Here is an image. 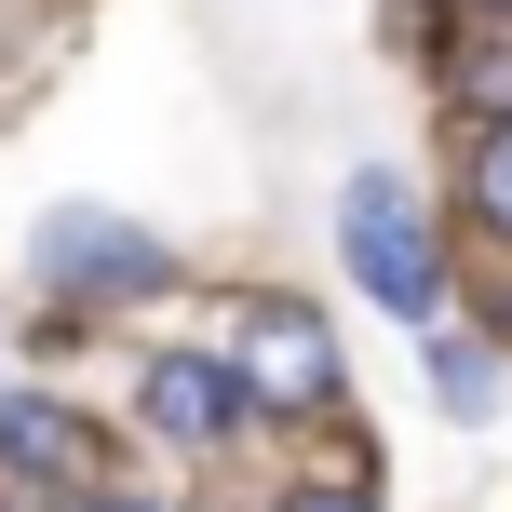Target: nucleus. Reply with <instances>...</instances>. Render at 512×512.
Returning a JSON list of instances; mask_svg holds the SVG:
<instances>
[{"instance_id": "8", "label": "nucleus", "mask_w": 512, "mask_h": 512, "mask_svg": "<svg viewBox=\"0 0 512 512\" xmlns=\"http://www.w3.org/2000/svg\"><path fill=\"white\" fill-rule=\"evenodd\" d=\"M459 122H512V41L459 68Z\"/></svg>"}, {"instance_id": "7", "label": "nucleus", "mask_w": 512, "mask_h": 512, "mask_svg": "<svg viewBox=\"0 0 512 512\" xmlns=\"http://www.w3.org/2000/svg\"><path fill=\"white\" fill-rule=\"evenodd\" d=\"M432 391H445L459 418H486V405H499V364H486V351H459V337H432Z\"/></svg>"}, {"instance_id": "9", "label": "nucleus", "mask_w": 512, "mask_h": 512, "mask_svg": "<svg viewBox=\"0 0 512 512\" xmlns=\"http://www.w3.org/2000/svg\"><path fill=\"white\" fill-rule=\"evenodd\" d=\"M283 512H378V499H351V486H297Z\"/></svg>"}, {"instance_id": "10", "label": "nucleus", "mask_w": 512, "mask_h": 512, "mask_svg": "<svg viewBox=\"0 0 512 512\" xmlns=\"http://www.w3.org/2000/svg\"><path fill=\"white\" fill-rule=\"evenodd\" d=\"M68 512H149V499H122V486H68Z\"/></svg>"}, {"instance_id": "3", "label": "nucleus", "mask_w": 512, "mask_h": 512, "mask_svg": "<svg viewBox=\"0 0 512 512\" xmlns=\"http://www.w3.org/2000/svg\"><path fill=\"white\" fill-rule=\"evenodd\" d=\"M41 270H54L68 310H108V297H149L162 283V243L122 230V216H95V203H68V216H41Z\"/></svg>"}, {"instance_id": "5", "label": "nucleus", "mask_w": 512, "mask_h": 512, "mask_svg": "<svg viewBox=\"0 0 512 512\" xmlns=\"http://www.w3.org/2000/svg\"><path fill=\"white\" fill-rule=\"evenodd\" d=\"M0 472H14V486H95V445H81V418L68 405H0Z\"/></svg>"}, {"instance_id": "11", "label": "nucleus", "mask_w": 512, "mask_h": 512, "mask_svg": "<svg viewBox=\"0 0 512 512\" xmlns=\"http://www.w3.org/2000/svg\"><path fill=\"white\" fill-rule=\"evenodd\" d=\"M486 14H512V0H486Z\"/></svg>"}, {"instance_id": "2", "label": "nucleus", "mask_w": 512, "mask_h": 512, "mask_svg": "<svg viewBox=\"0 0 512 512\" xmlns=\"http://www.w3.org/2000/svg\"><path fill=\"white\" fill-rule=\"evenodd\" d=\"M230 364H243L256 418H324L337 405V337H324V310H297V297H256Z\"/></svg>"}, {"instance_id": "6", "label": "nucleus", "mask_w": 512, "mask_h": 512, "mask_svg": "<svg viewBox=\"0 0 512 512\" xmlns=\"http://www.w3.org/2000/svg\"><path fill=\"white\" fill-rule=\"evenodd\" d=\"M472 216L512 243V122H486V135H472Z\"/></svg>"}, {"instance_id": "4", "label": "nucleus", "mask_w": 512, "mask_h": 512, "mask_svg": "<svg viewBox=\"0 0 512 512\" xmlns=\"http://www.w3.org/2000/svg\"><path fill=\"white\" fill-rule=\"evenodd\" d=\"M135 405H149L162 445H230L243 418H256V391H243V364H216V351H149Z\"/></svg>"}, {"instance_id": "1", "label": "nucleus", "mask_w": 512, "mask_h": 512, "mask_svg": "<svg viewBox=\"0 0 512 512\" xmlns=\"http://www.w3.org/2000/svg\"><path fill=\"white\" fill-rule=\"evenodd\" d=\"M337 243H351V270H364V297H378V310H405V324H432V310H445L432 230H418V203H405L391 176H351V189H337Z\"/></svg>"}]
</instances>
